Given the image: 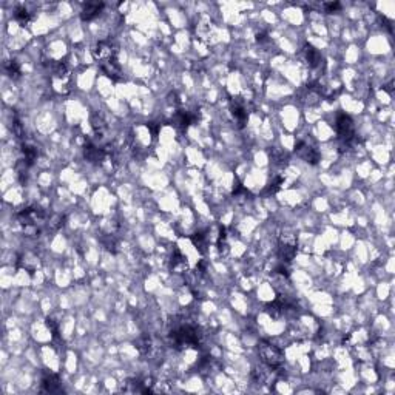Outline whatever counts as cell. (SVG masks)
Returning <instances> with one entry per match:
<instances>
[{
  "mask_svg": "<svg viewBox=\"0 0 395 395\" xmlns=\"http://www.w3.org/2000/svg\"><path fill=\"white\" fill-rule=\"evenodd\" d=\"M170 340L174 349H185V347H198L201 340L200 329L190 323L176 324L170 332Z\"/></svg>",
  "mask_w": 395,
  "mask_h": 395,
  "instance_id": "1",
  "label": "cell"
},
{
  "mask_svg": "<svg viewBox=\"0 0 395 395\" xmlns=\"http://www.w3.org/2000/svg\"><path fill=\"white\" fill-rule=\"evenodd\" d=\"M51 85L56 93L68 94L73 90V76L71 70L65 62H56L51 65Z\"/></svg>",
  "mask_w": 395,
  "mask_h": 395,
  "instance_id": "2",
  "label": "cell"
},
{
  "mask_svg": "<svg viewBox=\"0 0 395 395\" xmlns=\"http://www.w3.org/2000/svg\"><path fill=\"white\" fill-rule=\"evenodd\" d=\"M258 355H260L261 361L269 369H273V370H278L283 366V363H284L283 352L276 346L269 343V341H261L258 344Z\"/></svg>",
  "mask_w": 395,
  "mask_h": 395,
  "instance_id": "3",
  "label": "cell"
},
{
  "mask_svg": "<svg viewBox=\"0 0 395 395\" xmlns=\"http://www.w3.org/2000/svg\"><path fill=\"white\" fill-rule=\"evenodd\" d=\"M335 128H337V134H338V137L343 141V144L346 145V147H350L355 141H357V137H355V128H353V122H352V119H350V116H347V114H340L338 117H337V125H335Z\"/></svg>",
  "mask_w": 395,
  "mask_h": 395,
  "instance_id": "4",
  "label": "cell"
},
{
  "mask_svg": "<svg viewBox=\"0 0 395 395\" xmlns=\"http://www.w3.org/2000/svg\"><path fill=\"white\" fill-rule=\"evenodd\" d=\"M94 59L99 62V65L117 61V45L113 41H101L94 50H93Z\"/></svg>",
  "mask_w": 395,
  "mask_h": 395,
  "instance_id": "5",
  "label": "cell"
},
{
  "mask_svg": "<svg viewBox=\"0 0 395 395\" xmlns=\"http://www.w3.org/2000/svg\"><path fill=\"white\" fill-rule=\"evenodd\" d=\"M297 236L293 233H283L280 236V249H278V253H280V258H281V263H290L295 255H297Z\"/></svg>",
  "mask_w": 395,
  "mask_h": 395,
  "instance_id": "6",
  "label": "cell"
},
{
  "mask_svg": "<svg viewBox=\"0 0 395 395\" xmlns=\"http://www.w3.org/2000/svg\"><path fill=\"white\" fill-rule=\"evenodd\" d=\"M45 218H47L45 212L39 207H27L17 213V220L22 226H25V229L37 227V224L44 223Z\"/></svg>",
  "mask_w": 395,
  "mask_h": 395,
  "instance_id": "7",
  "label": "cell"
},
{
  "mask_svg": "<svg viewBox=\"0 0 395 395\" xmlns=\"http://www.w3.org/2000/svg\"><path fill=\"white\" fill-rule=\"evenodd\" d=\"M295 151L298 153L300 157H303L306 162H309V164H312V165L318 164V161H320V153L317 151V148H313L312 145H309V144L304 142V141H300V142L297 144Z\"/></svg>",
  "mask_w": 395,
  "mask_h": 395,
  "instance_id": "8",
  "label": "cell"
},
{
  "mask_svg": "<svg viewBox=\"0 0 395 395\" xmlns=\"http://www.w3.org/2000/svg\"><path fill=\"white\" fill-rule=\"evenodd\" d=\"M194 121H196V114H193V113H190V111H182V110L177 111V113L174 114V117H173L174 127H176L177 130H181V131L187 130L188 125H191Z\"/></svg>",
  "mask_w": 395,
  "mask_h": 395,
  "instance_id": "9",
  "label": "cell"
},
{
  "mask_svg": "<svg viewBox=\"0 0 395 395\" xmlns=\"http://www.w3.org/2000/svg\"><path fill=\"white\" fill-rule=\"evenodd\" d=\"M230 110H232V114L235 117V121L240 124V127H243L247 121V110H246V105L244 102H241L238 97L236 99H232L230 102Z\"/></svg>",
  "mask_w": 395,
  "mask_h": 395,
  "instance_id": "10",
  "label": "cell"
},
{
  "mask_svg": "<svg viewBox=\"0 0 395 395\" xmlns=\"http://www.w3.org/2000/svg\"><path fill=\"white\" fill-rule=\"evenodd\" d=\"M62 387H61V380L56 373H51V372H45L44 377H42V390L45 392H50V393H54V392H59Z\"/></svg>",
  "mask_w": 395,
  "mask_h": 395,
  "instance_id": "11",
  "label": "cell"
},
{
  "mask_svg": "<svg viewBox=\"0 0 395 395\" xmlns=\"http://www.w3.org/2000/svg\"><path fill=\"white\" fill-rule=\"evenodd\" d=\"M101 70H102V73H104L107 77H110V79H111V81H114V82H119V81H122V79H124V76H122V70H121V65L117 64V61L102 64V65H101Z\"/></svg>",
  "mask_w": 395,
  "mask_h": 395,
  "instance_id": "12",
  "label": "cell"
},
{
  "mask_svg": "<svg viewBox=\"0 0 395 395\" xmlns=\"http://www.w3.org/2000/svg\"><path fill=\"white\" fill-rule=\"evenodd\" d=\"M104 7H105V5H104L102 2H88V4L84 7L82 13H81L82 21H87V22L93 21L94 17H97V16L101 14V11L104 10Z\"/></svg>",
  "mask_w": 395,
  "mask_h": 395,
  "instance_id": "13",
  "label": "cell"
},
{
  "mask_svg": "<svg viewBox=\"0 0 395 395\" xmlns=\"http://www.w3.org/2000/svg\"><path fill=\"white\" fill-rule=\"evenodd\" d=\"M304 56H306V61H307L309 67H312V68H318V67H321V65H323L321 53H320L317 48H313L312 45H309V44L304 47Z\"/></svg>",
  "mask_w": 395,
  "mask_h": 395,
  "instance_id": "14",
  "label": "cell"
},
{
  "mask_svg": "<svg viewBox=\"0 0 395 395\" xmlns=\"http://www.w3.org/2000/svg\"><path fill=\"white\" fill-rule=\"evenodd\" d=\"M22 153H24V159H22V162H24L27 167H30V165L37 159V148H36L34 145L24 144V147H22Z\"/></svg>",
  "mask_w": 395,
  "mask_h": 395,
  "instance_id": "15",
  "label": "cell"
},
{
  "mask_svg": "<svg viewBox=\"0 0 395 395\" xmlns=\"http://www.w3.org/2000/svg\"><path fill=\"white\" fill-rule=\"evenodd\" d=\"M170 264H171V270H173V272H176V273H181V272H184V270H185V267H187L185 258H184V256H182V255H181L177 250L173 253Z\"/></svg>",
  "mask_w": 395,
  "mask_h": 395,
  "instance_id": "16",
  "label": "cell"
},
{
  "mask_svg": "<svg viewBox=\"0 0 395 395\" xmlns=\"http://www.w3.org/2000/svg\"><path fill=\"white\" fill-rule=\"evenodd\" d=\"M14 19L21 24V25H27L31 21V13H28V10L25 7H17L14 10Z\"/></svg>",
  "mask_w": 395,
  "mask_h": 395,
  "instance_id": "17",
  "label": "cell"
},
{
  "mask_svg": "<svg viewBox=\"0 0 395 395\" xmlns=\"http://www.w3.org/2000/svg\"><path fill=\"white\" fill-rule=\"evenodd\" d=\"M191 243L194 244V247L200 252H204V247L207 246V235L204 232H196L191 236Z\"/></svg>",
  "mask_w": 395,
  "mask_h": 395,
  "instance_id": "18",
  "label": "cell"
},
{
  "mask_svg": "<svg viewBox=\"0 0 395 395\" xmlns=\"http://www.w3.org/2000/svg\"><path fill=\"white\" fill-rule=\"evenodd\" d=\"M136 347H137V350L142 355H148L151 352V349H153V343H151V340L148 337H142V338H139L136 341Z\"/></svg>",
  "mask_w": 395,
  "mask_h": 395,
  "instance_id": "19",
  "label": "cell"
},
{
  "mask_svg": "<svg viewBox=\"0 0 395 395\" xmlns=\"http://www.w3.org/2000/svg\"><path fill=\"white\" fill-rule=\"evenodd\" d=\"M5 71H7V74H8L10 77H13V79H16V77L21 76V68H19V65H17V62H14V61L5 64Z\"/></svg>",
  "mask_w": 395,
  "mask_h": 395,
  "instance_id": "20",
  "label": "cell"
},
{
  "mask_svg": "<svg viewBox=\"0 0 395 395\" xmlns=\"http://www.w3.org/2000/svg\"><path fill=\"white\" fill-rule=\"evenodd\" d=\"M340 7H341V5L337 4V2H335V4H324V8H326L327 13H333V11L340 10Z\"/></svg>",
  "mask_w": 395,
  "mask_h": 395,
  "instance_id": "21",
  "label": "cell"
},
{
  "mask_svg": "<svg viewBox=\"0 0 395 395\" xmlns=\"http://www.w3.org/2000/svg\"><path fill=\"white\" fill-rule=\"evenodd\" d=\"M147 127L151 130L153 136H156V134H157V128H159V124H156V125H154V122H148V124H147Z\"/></svg>",
  "mask_w": 395,
  "mask_h": 395,
  "instance_id": "22",
  "label": "cell"
},
{
  "mask_svg": "<svg viewBox=\"0 0 395 395\" xmlns=\"http://www.w3.org/2000/svg\"><path fill=\"white\" fill-rule=\"evenodd\" d=\"M266 39H267V34H266V33H260V34L256 36V41H258V42H264Z\"/></svg>",
  "mask_w": 395,
  "mask_h": 395,
  "instance_id": "23",
  "label": "cell"
}]
</instances>
